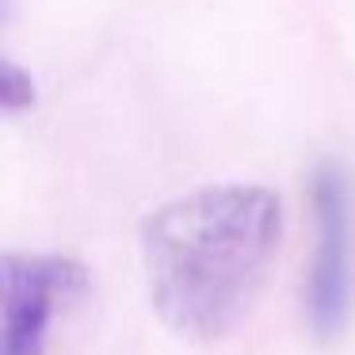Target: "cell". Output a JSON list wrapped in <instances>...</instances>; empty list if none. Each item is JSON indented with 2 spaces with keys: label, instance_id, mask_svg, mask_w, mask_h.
Segmentation results:
<instances>
[{
  "label": "cell",
  "instance_id": "cell-4",
  "mask_svg": "<svg viewBox=\"0 0 355 355\" xmlns=\"http://www.w3.org/2000/svg\"><path fill=\"white\" fill-rule=\"evenodd\" d=\"M31 103H35V80L16 62H4L0 65V107L8 115H16V111L31 107Z\"/></svg>",
  "mask_w": 355,
  "mask_h": 355
},
{
  "label": "cell",
  "instance_id": "cell-1",
  "mask_svg": "<svg viewBox=\"0 0 355 355\" xmlns=\"http://www.w3.org/2000/svg\"><path fill=\"white\" fill-rule=\"evenodd\" d=\"M283 241V202L263 184H207L141 222L149 302L176 336L210 344L252 309Z\"/></svg>",
  "mask_w": 355,
  "mask_h": 355
},
{
  "label": "cell",
  "instance_id": "cell-3",
  "mask_svg": "<svg viewBox=\"0 0 355 355\" xmlns=\"http://www.w3.org/2000/svg\"><path fill=\"white\" fill-rule=\"evenodd\" d=\"M0 355H46V332L58 302L77 298L88 286V271L65 256L8 252L0 263Z\"/></svg>",
  "mask_w": 355,
  "mask_h": 355
},
{
  "label": "cell",
  "instance_id": "cell-2",
  "mask_svg": "<svg viewBox=\"0 0 355 355\" xmlns=\"http://www.w3.org/2000/svg\"><path fill=\"white\" fill-rule=\"evenodd\" d=\"M313 225L317 248L306 279V317L317 340H336L352 313L355 286V199L340 164L313 172Z\"/></svg>",
  "mask_w": 355,
  "mask_h": 355
}]
</instances>
